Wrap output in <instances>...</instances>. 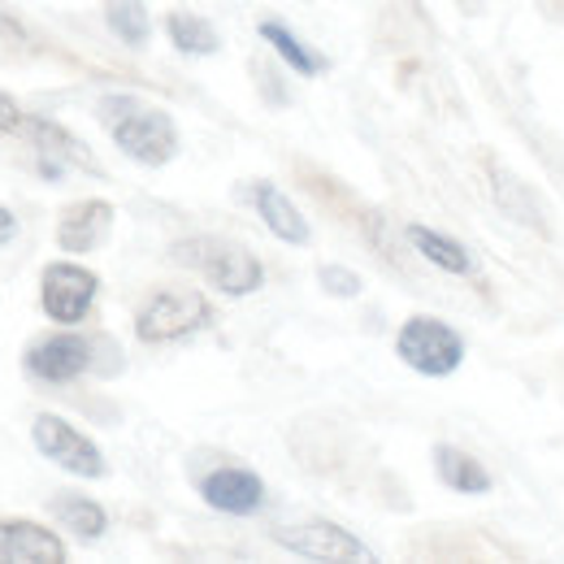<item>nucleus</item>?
<instances>
[{"label": "nucleus", "mask_w": 564, "mask_h": 564, "mask_svg": "<svg viewBox=\"0 0 564 564\" xmlns=\"http://www.w3.org/2000/svg\"><path fill=\"white\" fill-rule=\"evenodd\" d=\"M96 118L109 131V140L118 143V152H127L140 165H170L174 152H178V127H174V118L161 113V109H152V105H143L135 96H127V91L100 96Z\"/></svg>", "instance_id": "1"}, {"label": "nucleus", "mask_w": 564, "mask_h": 564, "mask_svg": "<svg viewBox=\"0 0 564 564\" xmlns=\"http://www.w3.org/2000/svg\"><path fill=\"white\" fill-rule=\"evenodd\" d=\"M170 257H174L178 265H187V270H200V274H205L221 295H230V300H243V295L261 291V282H265L261 261H257L248 248L226 243V239H183V243H174Z\"/></svg>", "instance_id": "2"}, {"label": "nucleus", "mask_w": 564, "mask_h": 564, "mask_svg": "<svg viewBox=\"0 0 564 564\" xmlns=\"http://www.w3.org/2000/svg\"><path fill=\"white\" fill-rule=\"evenodd\" d=\"M395 352L409 369H417L422 378H452L465 360V339L456 326L438 322V317H409L395 335Z\"/></svg>", "instance_id": "3"}, {"label": "nucleus", "mask_w": 564, "mask_h": 564, "mask_svg": "<svg viewBox=\"0 0 564 564\" xmlns=\"http://www.w3.org/2000/svg\"><path fill=\"white\" fill-rule=\"evenodd\" d=\"M209 322L213 308L200 291H156L135 313V335L143 344H170V339L205 330Z\"/></svg>", "instance_id": "4"}, {"label": "nucleus", "mask_w": 564, "mask_h": 564, "mask_svg": "<svg viewBox=\"0 0 564 564\" xmlns=\"http://www.w3.org/2000/svg\"><path fill=\"white\" fill-rule=\"evenodd\" d=\"M31 438H35V452L48 456L53 465H62L66 474H78V478H105L109 474L105 452L57 413H40L31 425Z\"/></svg>", "instance_id": "5"}, {"label": "nucleus", "mask_w": 564, "mask_h": 564, "mask_svg": "<svg viewBox=\"0 0 564 564\" xmlns=\"http://www.w3.org/2000/svg\"><path fill=\"white\" fill-rule=\"evenodd\" d=\"M274 543L282 552H295L304 561H330V564H365L373 552L356 539L352 530L330 525V521H300V525H274Z\"/></svg>", "instance_id": "6"}, {"label": "nucleus", "mask_w": 564, "mask_h": 564, "mask_svg": "<svg viewBox=\"0 0 564 564\" xmlns=\"http://www.w3.org/2000/svg\"><path fill=\"white\" fill-rule=\"evenodd\" d=\"M100 291V279L87 270V265H70V261H53L40 279V304L53 322L74 326L91 313V300Z\"/></svg>", "instance_id": "7"}, {"label": "nucleus", "mask_w": 564, "mask_h": 564, "mask_svg": "<svg viewBox=\"0 0 564 564\" xmlns=\"http://www.w3.org/2000/svg\"><path fill=\"white\" fill-rule=\"evenodd\" d=\"M91 360H96V348L83 335H48V339L31 344L22 356L26 373L40 382H74L78 373L91 369Z\"/></svg>", "instance_id": "8"}, {"label": "nucleus", "mask_w": 564, "mask_h": 564, "mask_svg": "<svg viewBox=\"0 0 564 564\" xmlns=\"http://www.w3.org/2000/svg\"><path fill=\"white\" fill-rule=\"evenodd\" d=\"M200 499L213 512L226 517H252L265 503V482L252 469H213L200 478Z\"/></svg>", "instance_id": "9"}, {"label": "nucleus", "mask_w": 564, "mask_h": 564, "mask_svg": "<svg viewBox=\"0 0 564 564\" xmlns=\"http://www.w3.org/2000/svg\"><path fill=\"white\" fill-rule=\"evenodd\" d=\"M0 564H66V543L35 521H0Z\"/></svg>", "instance_id": "10"}, {"label": "nucleus", "mask_w": 564, "mask_h": 564, "mask_svg": "<svg viewBox=\"0 0 564 564\" xmlns=\"http://www.w3.org/2000/svg\"><path fill=\"white\" fill-rule=\"evenodd\" d=\"M248 200H252V209L261 213L265 230H274L282 243H300V248H304V243L313 239V230H308L304 213L291 205V196L282 192L279 183H270V178L248 183Z\"/></svg>", "instance_id": "11"}, {"label": "nucleus", "mask_w": 564, "mask_h": 564, "mask_svg": "<svg viewBox=\"0 0 564 564\" xmlns=\"http://www.w3.org/2000/svg\"><path fill=\"white\" fill-rule=\"evenodd\" d=\"M109 226H113V209H109L105 200H83V205H70V209L62 213V221H57V243H62L66 252H91V248L105 243Z\"/></svg>", "instance_id": "12"}, {"label": "nucleus", "mask_w": 564, "mask_h": 564, "mask_svg": "<svg viewBox=\"0 0 564 564\" xmlns=\"http://www.w3.org/2000/svg\"><path fill=\"white\" fill-rule=\"evenodd\" d=\"M434 469H438V482L452 487L460 495H487L491 491V474L478 456H469L465 447H452V443H438L434 447Z\"/></svg>", "instance_id": "13"}, {"label": "nucleus", "mask_w": 564, "mask_h": 564, "mask_svg": "<svg viewBox=\"0 0 564 564\" xmlns=\"http://www.w3.org/2000/svg\"><path fill=\"white\" fill-rule=\"evenodd\" d=\"M404 235H409V243L422 252L425 261L438 265L443 274H456V279L474 274V257H469V248H465L460 239H452V235H443V230H430L422 221H413Z\"/></svg>", "instance_id": "14"}, {"label": "nucleus", "mask_w": 564, "mask_h": 564, "mask_svg": "<svg viewBox=\"0 0 564 564\" xmlns=\"http://www.w3.org/2000/svg\"><path fill=\"white\" fill-rule=\"evenodd\" d=\"M487 178H491V192H495V205L508 213L512 221H521V226H530V230H547V217L539 213V200L530 196V187H521L517 183V174H508L503 165H495L487 161Z\"/></svg>", "instance_id": "15"}, {"label": "nucleus", "mask_w": 564, "mask_h": 564, "mask_svg": "<svg viewBox=\"0 0 564 564\" xmlns=\"http://www.w3.org/2000/svg\"><path fill=\"white\" fill-rule=\"evenodd\" d=\"M53 512H57V521L70 530L74 539H83V543H96L109 530V512L96 499H83V495H70V491L57 495L53 499Z\"/></svg>", "instance_id": "16"}, {"label": "nucleus", "mask_w": 564, "mask_h": 564, "mask_svg": "<svg viewBox=\"0 0 564 564\" xmlns=\"http://www.w3.org/2000/svg\"><path fill=\"white\" fill-rule=\"evenodd\" d=\"M165 31H170V44L183 57H213L221 48V35L213 31V22L209 18H196V13H170Z\"/></svg>", "instance_id": "17"}, {"label": "nucleus", "mask_w": 564, "mask_h": 564, "mask_svg": "<svg viewBox=\"0 0 564 564\" xmlns=\"http://www.w3.org/2000/svg\"><path fill=\"white\" fill-rule=\"evenodd\" d=\"M257 31H261V40H265V44H270V48H274V53H279L282 62H286L295 74L313 78V74L326 70V57H322V53H313L308 44H300V40H295V35H291L282 22H274V18H270V22H261Z\"/></svg>", "instance_id": "18"}, {"label": "nucleus", "mask_w": 564, "mask_h": 564, "mask_svg": "<svg viewBox=\"0 0 564 564\" xmlns=\"http://www.w3.org/2000/svg\"><path fill=\"white\" fill-rule=\"evenodd\" d=\"M105 22H109V31H113L127 48H143L148 35H152V18H148L143 0H109V4H105Z\"/></svg>", "instance_id": "19"}, {"label": "nucleus", "mask_w": 564, "mask_h": 564, "mask_svg": "<svg viewBox=\"0 0 564 564\" xmlns=\"http://www.w3.org/2000/svg\"><path fill=\"white\" fill-rule=\"evenodd\" d=\"M317 282H322L335 300H356V295H360V279H356L352 270H344V265H322Z\"/></svg>", "instance_id": "20"}, {"label": "nucleus", "mask_w": 564, "mask_h": 564, "mask_svg": "<svg viewBox=\"0 0 564 564\" xmlns=\"http://www.w3.org/2000/svg\"><path fill=\"white\" fill-rule=\"evenodd\" d=\"M0 131H4V135H22V131H26V113H22L9 96H0Z\"/></svg>", "instance_id": "21"}, {"label": "nucleus", "mask_w": 564, "mask_h": 564, "mask_svg": "<svg viewBox=\"0 0 564 564\" xmlns=\"http://www.w3.org/2000/svg\"><path fill=\"white\" fill-rule=\"evenodd\" d=\"M13 239H18V217H13L9 209H0V248L13 243Z\"/></svg>", "instance_id": "22"}]
</instances>
